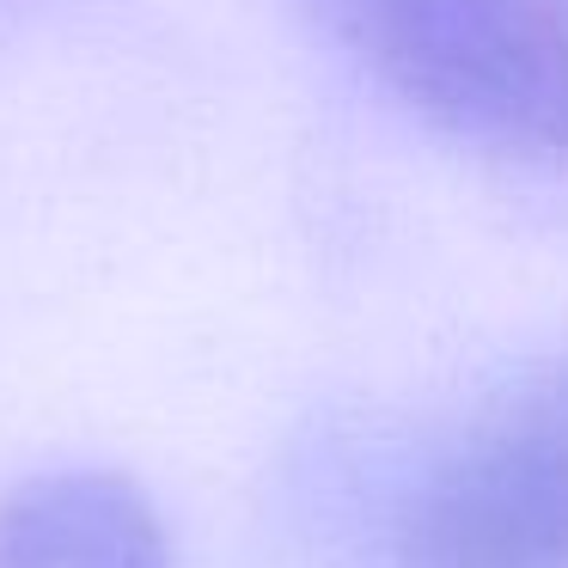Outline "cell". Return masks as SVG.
<instances>
[{
  "label": "cell",
  "mask_w": 568,
  "mask_h": 568,
  "mask_svg": "<svg viewBox=\"0 0 568 568\" xmlns=\"http://www.w3.org/2000/svg\"><path fill=\"white\" fill-rule=\"evenodd\" d=\"M324 43L440 135L568 160V0H300Z\"/></svg>",
  "instance_id": "cell-1"
},
{
  "label": "cell",
  "mask_w": 568,
  "mask_h": 568,
  "mask_svg": "<svg viewBox=\"0 0 568 568\" xmlns=\"http://www.w3.org/2000/svg\"><path fill=\"white\" fill-rule=\"evenodd\" d=\"M397 568H568V355L501 379L392 507Z\"/></svg>",
  "instance_id": "cell-2"
},
{
  "label": "cell",
  "mask_w": 568,
  "mask_h": 568,
  "mask_svg": "<svg viewBox=\"0 0 568 568\" xmlns=\"http://www.w3.org/2000/svg\"><path fill=\"white\" fill-rule=\"evenodd\" d=\"M0 568H172L160 507L99 465L43 470L0 501Z\"/></svg>",
  "instance_id": "cell-3"
}]
</instances>
